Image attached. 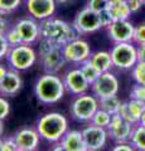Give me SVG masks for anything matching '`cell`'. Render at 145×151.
<instances>
[{
  "instance_id": "cell-8",
  "label": "cell",
  "mask_w": 145,
  "mask_h": 151,
  "mask_svg": "<svg viewBox=\"0 0 145 151\" xmlns=\"http://www.w3.org/2000/svg\"><path fill=\"white\" fill-rule=\"evenodd\" d=\"M92 93L99 98H105L110 96H118L119 92V79L118 77L109 72L101 73L95 82L91 84Z\"/></svg>"
},
{
  "instance_id": "cell-16",
  "label": "cell",
  "mask_w": 145,
  "mask_h": 151,
  "mask_svg": "<svg viewBox=\"0 0 145 151\" xmlns=\"http://www.w3.org/2000/svg\"><path fill=\"white\" fill-rule=\"evenodd\" d=\"M40 62H42V65H43V69L45 70V73L58 74L59 70H62L64 68V65L67 63V59L63 54L62 47L57 45L49 53L40 57Z\"/></svg>"
},
{
  "instance_id": "cell-33",
  "label": "cell",
  "mask_w": 145,
  "mask_h": 151,
  "mask_svg": "<svg viewBox=\"0 0 145 151\" xmlns=\"http://www.w3.org/2000/svg\"><path fill=\"white\" fill-rule=\"evenodd\" d=\"M130 97L135 98V100H140L145 102V84H139L136 83V86H134L130 93Z\"/></svg>"
},
{
  "instance_id": "cell-6",
  "label": "cell",
  "mask_w": 145,
  "mask_h": 151,
  "mask_svg": "<svg viewBox=\"0 0 145 151\" xmlns=\"http://www.w3.org/2000/svg\"><path fill=\"white\" fill-rule=\"evenodd\" d=\"M6 59L13 69L22 72V70H27L34 65V63L37 62V53L30 47V44L23 43L17 47H10Z\"/></svg>"
},
{
  "instance_id": "cell-9",
  "label": "cell",
  "mask_w": 145,
  "mask_h": 151,
  "mask_svg": "<svg viewBox=\"0 0 145 151\" xmlns=\"http://www.w3.org/2000/svg\"><path fill=\"white\" fill-rule=\"evenodd\" d=\"M62 49L67 62L76 64H81L82 62H85L92 54L90 44L85 39H81V38H76V39L68 42L67 44L62 47Z\"/></svg>"
},
{
  "instance_id": "cell-14",
  "label": "cell",
  "mask_w": 145,
  "mask_h": 151,
  "mask_svg": "<svg viewBox=\"0 0 145 151\" xmlns=\"http://www.w3.org/2000/svg\"><path fill=\"white\" fill-rule=\"evenodd\" d=\"M14 27L19 32L24 44H33L38 39H40V25L38 20L34 18H23L18 20Z\"/></svg>"
},
{
  "instance_id": "cell-15",
  "label": "cell",
  "mask_w": 145,
  "mask_h": 151,
  "mask_svg": "<svg viewBox=\"0 0 145 151\" xmlns=\"http://www.w3.org/2000/svg\"><path fill=\"white\" fill-rule=\"evenodd\" d=\"M56 0H27V10L32 18L44 20L50 18L56 12Z\"/></svg>"
},
{
  "instance_id": "cell-35",
  "label": "cell",
  "mask_w": 145,
  "mask_h": 151,
  "mask_svg": "<svg viewBox=\"0 0 145 151\" xmlns=\"http://www.w3.org/2000/svg\"><path fill=\"white\" fill-rule=\"evenodd\" d=\"M10 113V105L4 96H0V120H5Z\"/></svg>"
},
{
  "instance_id": "cell-23",
  "label": "cell",
  "mask_w": 145,
  "mask_h": 151,
  "mask_svg": "<svg viewBox=\"0 0 145 151\" xmlns=\"http://www.w3.org/2000/svg\"><path fill=\"white\" fill-rule=\"evenodd\" d=\"M130 142L133 144L134 149L145 151V126L140 124L134 126L131 136H130Z\"/></svg>"
},
{
  "instance_id": "cell-20",
  "label": "cell",
  "mask_w": 145,
  "mask_h": 151,
  "mask_svg": "<svg viewBox=\"0 0 145 151\" xmlns=\"http://www.w3.org/2000/svg\"><path fill=\"white\" fill-rule=\"evenodd\" d=\"M64 151H87L82 131L71 130L67 131L64 136L59 140Z\"/></svg>"
},
{
  "instance_id": "cell-32",
  "label": "cell",
  "mask_w": 145,
  "mask_h": 151,
  "mask_svg": "<svg viewBox=\"0 0 145 151\" xmlns=\"http://www.w3.org/2000/svg\"><path fill=\"white\" fill-rule=\"evenodd\" d=\"M110 0H88L87 1V6L95 10L97 13H100L102 10H105L107 8V4H109Z\"/></svg>"
},
{
  "instance_id": "cell-19",
  "label": "cell",
  "mask_w": 145,
  "mask_h": 151,
  "mask_svg": "<svg viewBox=\"0 0 145 151\" xmlns=\"http://www.w3.org/2000/svg\"><path fill=\"white\" fill-rule=\"evenodd\" d=\"M22 77L19 74V70L17 69H9L6 76L0 81V94L4 97H10L20 91L22 88Z\"/></svg>"
},
{
  "instance_id": "cell-45",
  "label": "cell",
  "mask_w": 145,
  "mask_h": 151,
  "mask_svg": "<svg viewBox=\"0 0 145 151\" xmlns=\"http://www.w3.org/2000/svg\"><path fill=\"white\" fill-rule=\"evenodd\" d=\"M143 3H144V5H145V0H143Z\"/></svg>"
},
{
  "instance_id": "cell-13",
  "label": "cell",
  "mask_w": 145,
  "mask_h": 151,
  "mask_svg": "<svg viewBox=\"0 0 145 151\" xmlns=\"http://www.w3.org/2000/svg\"><path fill=\"white\" fill-rule=\"evenodd\" d=\"M63 83L64 87H66V91L74 94V96L87 93V91L91 87V84L88 83V81L85 78V76H83L79 68L68 70L63 77Z\"/></svg>"
},
{
  "instance_id": "cell-27",
  "label": "cell",
  "mask_w": 145,
  "mask_h": 151,
  "mask_svg": "<svg viewBox=\"0 0 145 151\" xmlns=\"http://www.w3.org/2000/svg\"><path fill=\"white\" fill-rule=\"evenodd\" d=\"M131 76L136 83L145 84V62L138 60V63L131 69Z\"/></svg>"
},
{
  "instance_id": "cell-5",
  "label": "cell",
  "mask_w": 145,
  "mask_h": 151,
  "mask_svg": "<svg viewBox=\"0 0 145 151\" xmlns=\"http://www.w3.org/2000/svg\"><path fill=\"white\" fill-rule=\"evenodd\" d=\"M114 67L126 70L133 69V67L138 63V47L133 44V42L129 43H115L110 50Z\"/></svg>"
},
{
  "instance_id": "cell-17",
  "label": "cell",
  "mask_w": 145,
  "mask_h": 151,
  "mask_svg": "<svg viewBox=\"0 0 145 151\" xmlns=\"http://www.w3.org/2000/svg\"><path fill=\"white\" fill-rule=\"evenodd\" d=\"M15 142L18 145L19 151H34L38 149L40 135L37 129H32V127H25L22 129L14 135Z\"/></svg>"
},
{
  "instance_id": "cell-25",
  "label": "cell",
  "mask_w": 145,
  "mask_h": 151,
  "mask_svg": "<svg viewBox=\"0 0 145 151\" xmlns=\"http://www.w3.org/2000/svg\"><path fill=\"white\" fill-rule=\"evenodd\" d=\"M79 69H81V72L83 73L85 78L87 79L90 84H92L93 82H95L97 79V77L101 74L99 72V69H97L95 65H93V63L90 60V58L86 59L85 62H82L81 64H79Z\"/></svg>"
},
{
  "instance_id": "cell-41",
  "label": "cell",
  "mask_w": 145,
  "mask_h": 151,
  "mask_svg": "<svg viewBox=\"0 0 145 151\" xmlns=\"http://www.w3.org/2000/svg\"><path fill=\"white\" fill-rule=\"evenodd\" d=\"M8 68L5 67V65H3V64H0V81H1V79L5 77L6 76V73H8Z\"/></svg>"
},
{
  "instance_id": "cell-24",
  "label": "cell",
  "mask_w": 145,
  "mask_h": 151,
  "mask_svg": "<svg viewBox=\"0 0 145 151\" xmlns=\"http://www.w3.org/2000/svg\"><path fill=\"white\" fill-rule=\"evenodd\" d=\"M99 103H100V108L107 111L110 115L114 116V115H116V113H119L120 106H121V103L123 102L119 100L118 96H110V97L100 98Z\"/></svg>"
},
{
  "instance_id": "cell-11",
  "label": "cell",
  "mask_w": 145,
  "mask_h": 151,
  "mask_svg": "<svg viewBox=\"0 0 145 151\" xmlns=\"http://www.w3.org/2000/svg\"><path fill=\"white\" fill-rule=\"evenodd\" d=\"M135 27L128 19L125 20H114L107 27V34L114 43H129L134 42Z\"/></svg>"
},
{
  "instance_id": "cell-39",
  "label": "cell",
  "mask_w": 145,
  "mask_h": 151,
  "mask_svg": "<svg viewBox=\"0 0 145 151\" xmlns=\"http://www.w3.org/2000/svg\"><path fill=\"white\" fill-rule=\"evenodd\" d=\"M138 59L145 62V43L138 47Z\"/></svg>"
},
{
  "instance_id": "cell-21",
  "label": "cell",
  "mask_w": 145,
  "mask_h": 151,
  "mask_svg": "<svg viewBox=\"0 0 145 151\" xmlns=\"http://www.w3.org/2000/svg\"><path fill=\"white\" fill-rule=\"evenodd\" d=\"M106 10L109 12L112 20H125L131 15L128 0H110Z\"/></svg>"
},
{
  "instance_id": "cell-2",
  "label": "cell",
  "mask_w": 145,
  "mask_h": 151,
  "mask_svg": "<svg viewBox=\"0 0 145 151\" xmlns=\"http://www.w3.org/2000/svg\"><path fill=\"white\" fill-rule=\"evenodd\" d=\"M34 92L39 102L44 105H53L63 98L66 87H64L63 79L59 78L58 74L45 73L37 81Z\"/></svg>"
},
{
  "instance_id": "cell-37",
  "label": "cell",
  "mask_w": 145,
  "mask_h": 151,
  "mask_svg": "<svg viewBox=\"0 0 145 151\" xmlns=\"http://www.w3.org/2000/svg\"><path fill=\"white\" fill-rule=\"evenodd\" d=\"M100 18H101V24H102V28H107L110 24L114 20H112V18H111V15L109 14V12L106 10H102V12H100Z\"/></svg>"
},
{
  "instance_id": "cell-28",
  "label": "cell",
  "mask_w": 145,
  "mask_h": 151,
  "mask_svg": "<svg viewBox=\"0 0 145 151\" xmlns=\"http://www.w3.org/2000/svg\"><path fill=\"white\" fill-rule=\"evenodd\" d=\"M5 37L8 39V43L10 47H17L19 44H23V40H22V37L19 34V32L17 30V28L14 27L12 29H9L5 32Z\"/></svg>"
},
{
  "instance_id": "cell-43",
  "label": "cell",
  "mask_w": 145,
  "mask_h": 151,
  "mask_svg": "<svg viewBox=\"0 0 145 151\" xmlns=\"http://www.w3.org/2000/svg\"><path fill=\"white\" fill-rule=\"evenodd\" d=\"M69 1H72V0H56L57 4H66V3H69Z\"/></svg>"
},
{
  "instance_id": "cell-34",
  "label": "cell",
  "mask_w": 145,
  "mask_h": 151,
  "mask_svg": "<svg viewBox=\"0 0 145 151\" xmlns=\"http://www.w3.org/2000/svg\"><path fill=\"white\" fill-rule=\"evenodd\" d=\"M10 49V45L8 43V39L5 37V33H0V60L6 58V55Z\"/></svg>"
},
{
  "instance_id": "cell-7",
  "label": "cell",
  "mask_w": 145,
  "mask_h": 151,
  "mask_svg": "<svg viewBox=\"0 0 145 151\" xmlns=\"http://www.w3.org/2000/svg\"><path fill=\"white\" fill-rule=\"evenodd\" d=\"M72 24L79 35L91 34V33H95L102 28L100 13L92 10L88 6L83 8L82 10H79L76 14Z\"/></svg>"
},
{
  "instance_id": "cell-10",
  "label": "cell",
  "mask_w": 145,
  "mask_h": 151,
  "mask_svg": "<svg viewBox=\"0 0 145 151\" xmlns=\"http://www.w3.org/2000/svg\"><path fill=\"white\" fill-rule=\"evenodd\" d=\"M83 140H85L87 151H97L105 147L109 139V132L105 127L96 126L90 122V125L82 130Z\"/></svg>"
},
{
  "instance_id": "cell-26",
  "label": "cell",
  "mask_w": 145,
  "mask_h": 151,
  "mask_svg": "<svg viewBox=\"0 0 145 151\" xmlns=\"http://www.w3.org/2000/svg\"><path fill=\"white\" fill-rule=\"evenodd\" d=\"M111 119H112V115H110L109 112L102 110V108H99L95 115H93L92 120H91V124L107 129V126H109L110 122H111Z\"/></svg>"
},
{
  "instance_id": "cell-44",
  "label": "cell",
  "mask_w": 145,
  "mask_h": 151,
  "mask_svg": "<svg viewBox=\"0 0 145 151\" xmlns=\"http://www.w3.org/2000/svg\"><path fill=\"white\" fill-rule=\"evenodd\" d=\"M3 131H4V124H3V120H0V136H1Z\"/></svg>"
},
{
  "instance_id": "cell-12",
  "label": "cell",
  "mask_w": 145,
  "mask_h": 151,
  "mask_svg": "<svg viewBox=\"0 0 145 151\" xmlns=\"http://www.w3.org/2000/svg\"><path fill=\"white\" fill-rule=\"evenodd\" d=\"M133 124L129 121L124 120L119 113L112 116L110 125L107 126V132H109V137L114 140L115 142H121V141H130V136L134 129Z\"/></svg>"
},
{
  "instance_id": "cell-31",
  "label": "cell",
  "mask_w": 145,
  "mask_h": 151,
  "mask_svg": "<svg viewBox=\"0 0 145 151\" xmlns=\"http://www.w3.org/2000/svg\"><path fill=\"white\" fill-rule=\"evenodd\" d=\"M134 43H136L138 45L145 43V23H143V24H140L138 27H135Z\"/></svg>"
},
{
  "instance_id": "cell-18",
  "label": "cell",
  "mask_w": 145,
  "mask_h": 151,
  "mask_svg": "<svg viewBox=\"0 0 145 151\" xmlns=\"http://www.w3.org/2000/svg\"><path fill=\"white\" fill-rule=\"evenodd\" d=\"M144 112H145V102L131 98V100L128 102L121 103L119 115L123 117L124 120L129 121L130 124L136 125V124H139V120Z\"/></svg>"
},
{
  "instance_id": "cell-1",
  "label": "cell",
  "mask_w": 145,
  "mask_h": 151,
  "mask_svg": "<svg viewBox=\"0 0 145 151\" xmlns=\"http://www.w3.org/2000/svg\"><path fill=\"white\" fill-rule=\"evenodd\" d=\"M40 25V38L48 39L53 42L57 45L63 47L68 42L78 38V33L74 29L73 24L50 17L48 19H44L39 23Z\"/></svg>"
},
{
  "instance_id": "cell-36",
  "label": "cell",
  "mask_w": 145,
  "mask_h": 151,
  "mask_svg": "<svg viewBox=\"0 0 145 151\" xmlns=\"http://www.w3.org/2000/svg\"><path fill=\"white\" fill-rule=\"evenodd\" d=\"M114 151H133L134 146L130 141H121V142H116V145L112 147Z\"/></svg>"
},
{
  "instance_id": "cell-22",
  "label": "cell",
  "mask_w": 145,
  "mask_h": 151,
  "mask_svg": "<svg viewBox=\"0 0 145 151\" xmlns=\"http://www.w3.org/2000/svg\"><path fill=\"white\" fill-rule=\"evenodd\" d=\"M90 60L93 63V65L99 69L100 73L109 72V70H111V68L114 67L110 52H106V50H99V52L92 53L90 57Z\"/></svg>"
},
{
  "instance_id": "cell-29",
  "label": "cell",
  "mask_w": 145,
  "mask_h": 151,
  "mask_svg": "<svg viewBox=\"0 0 145 151\" xmlns=\"http://www.w3.org/2000/svg\"><path fill=\"white\" fill-rule=\"evenodd\" d=\"M22 0H0V10L4 14H9L19 8Z\"/></svg>"
},
{
  "instance_id": "cell-3",
  "label": "cell",
  "mask_w": 145,
  "mask_h": 151,
  "mask_svg": "<svg viewBox=\"0 0 145 151\" xmlns=\"http://www.w3.org/2000/svg\"><path fill=\"white\" fill-rule=\"evenodd\" d=\"M40 137L48 142H58L68 131V121L59 112H48L37 122Z\"/></svg>"
},
{
  "instance_id": "cell-42",
  "label": "cell",
  "mask_w": 145,
  "mask_h": 151,
  "mask_svg": "<svg viewBox=\"0 0 145 151\" xmlns=\"http://www.w3.org/2000/svg\"><path fill=\"white\" fill-rule=\"evenodd\" d=\"M139 124H140V125H143V126H145V112H144L143 115H141V117H140Z\"/></svg>"
},
{
  "instance_id": "cell-40",
  "label": "cell",
  "mask_w": 145,
  "mask_h": 151,
  "mask_svg": "<svg viewBox=\"0 0 145 151\" xmlns=\"http://www.w3.org/2000/svg\"><path fill=\"white\" fill-rule=\"evenodd\" d=\"M6 32V22L4 19V13L0 10V33H5Z\"/></svg>"
},
{
  "instance_id": "cell-4",
  "label": "cell",
  "mask_w": 145,
  "mask_h": 151,
  "mask_svg": "<svg viewBox=\"0 0 145 151\" xmlns=\"http://www.w3.org/2000/svg\"><path fill=\"white\" fill-rule=\"evenodd\" d=\"M100 108L99 98L95 94L83 93L73 100L71 105V115L76 121L91 122L93 115Z\"/></svg>"
},
{
  "instance_id": "cell-30",
  "label": "cell",
  "mask_w": 145,
  "mask_h": 151,
  "mask_svg": "<svg viewBox=\"0 0 145 151\" xmlns=\"http://www.w3.org/2000/svg\"><path fill=\"white\" fill-rule=\"evenodd\" d=\"M0 151H19L14 136L13 137L0 139Z\"/></svg>"
},
{
  "instance_id": "cell-38",
  "label": "cell",
  "mask_w": 145,
  "mask_h": 151,
  "mask_svg": "<svg viewBox=\"0 0 145 151\" xmlns=\"http://www.w3.org/2000/svg\"><path fill=\"white\" fill-rule=\"evenodd\" d=\"M128 3H129L130 10H131V14L138 13L140 9H141V6L144 5L143 0H128Z\"/></svg>"
}]
</instances>
